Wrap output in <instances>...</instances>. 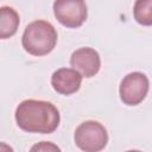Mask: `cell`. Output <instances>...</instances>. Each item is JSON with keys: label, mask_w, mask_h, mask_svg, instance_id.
Here are the masks:
<instances>
[{"label": "cell", "mask_w": 152, "mask_h": 152, "mask_svg": "<svg viewBox=\"0 0 152 152\" xmlns=\"http://www.w3.org/2000/svg\"><path fill=\"white\" fill-rule=\"evenodd\" d=\"M19 128L28 133L49 134L57 129L61 115L55 104L42 100H24L14 113Z\"/></svg>", "instance_id": "6da1fadb"}, {"label": "cell", "mask_w": 152, "mask_h": 152, "mask_svg": "<svg viewBox=\"0 0 152 152\" xmlns=\"http://www.w3.org/2000/svg\"><path fill=\"white\" fill-rule=\"evenodd\" d=\"M57 38V31L53 25L46 20L38 19L25 27L21 45L32 56H45L55 49Z\"/></svg>", "instance_id": "7a4b0ae2"}, {"label": "cell", "mask_w": 152, "mask_h": 152, "mask_svg": "<svg viewBox=\"0 0 152 152\" xmlns=\"http://www.w3.org/2000/svg\"><path fill=\"white\" fill-rule=\"evenodd\" d=\"M76 146L83 152H100L108 142V133L104 126L95 120L83 121L74 133Z\"/></svg>", "instance_id": "3957f363"}, {"label": "cell", "mask_w": 152, "mask_h": 152, "mask_svg": "<svg viewBox=\"0 0 152 152\" xmlns=\"http://www.w3.org/2000/svg\"><path fill=\"white\" fill-rule=\"evenodd\" d=\"M150 89L147 76L140 71H133L124 76L119 86L120 100L127 106H137L144 101Z\"/></svg>", "instance_id": "277c9868"}, {"label": "cell", "mask_w": 152, "mask_h": 152, "mask_svg": "<svg viewBox=\"0 0 152 152\" xmlns=\"http://www.w3.org/2000/svg\"><path fill=\"white\" fill-rule=\"evenodd\" d=\"M53 14L65 27H80L87 19V5L82 0H57L53 2Z\"/></svg>", "instance_id": "5b68a950"}, {"label": "cell", "mask_w": 152, "mask_h": 152, "mask_svg": "<svg viewBox=\"0 0 152 152\" xmlns=\"http://www.w3.org/2000/svg\"><path fill=\"white\" fill-rule=\"evenodd\" d=\"M70 65L83 77L95 76L101 68V58L99 52L89 46L80 48L71 53Z\"/></svg>", "instance_id": "8992f818"}, {"label": "cell", "mask_w": 152, "mask_h": 152, "mask_svg": "<svg viewBox=\"0 0 152 152\" xmlns=\"http://www.w3.org/2000/svg\"><path fill=\"white\" fill-rule=\"evenodd\" d=\"M83 76L72 68H61L51 75V86L62 95H71L81 88Z\"/></svg>", "instance_id": "52a82bcc"}, {"label": "cell", "mask_w": 152, "mask_h": 152, "mask_svg": "<svg viewBox=\"0 0 152 152\" xmlns=\"http://www.w3.org/2000/svg\"><path fill=\"white\" fill-rule=\"evenodd\" d=\"M19 26V14L10 6L0 7V37L6 39L12 37Z\"/></svg>", "instance_id": "ba28073f"}, {"label": "cell", "mask_w": 152, "mask_h": 152, "mask_svg": "<svg viewBox=\"0 0 152 152\" xmlns=\"http://www.w3.org/2000/svg\"><path fill=\"white\" fill-rule=\"evenodd\" d=\"M133 15L138 24L152 26V0H137L133 7Z\"/></svg>", "instance_id": "9c48e42d"}, {"label": "cell", "mask_w": 152, "mask_h": 152, "mask_svg": "<svg viewBox=\"0 0 152 152\" xmlns=\"http://www.w3.org/2000/svg\"><path fill=\"white\" fill-rule=\"evenodd\" d=\"M30 152H62V151L56 144L51 141H40L34 144L30 148Z\"/></svg>", "instance_id": "30bf717a"}, {"label": "cell", "mask_w": 152, "mask_h": 152, "mask_svg": "<svg viewBox=\"0 0 152 152\" xmlns=\"http://www.w3.org/2000/svg\"><path fill=\"white\" fill-rule=\"evenodd\" d=\"M0 152H14V151H13V148H12L10 145H7L6 142H1V144H0Z\"/></svg>", "instance_id": "8fae6325"}, {"label": "cell", "mask_w": 152, "mask_h": 152, "mask_svg": "<svg viewBox=\"0 0 152 152\" xmlns=\"http://www.w3.org/2000/svg\"><path fill=\"white\" fill-rule=\"evenodd\" d=\"M126 152H141V151H138V150H129V151H126Z\"/></svg>", "instance_id": "7c38bea8"}]
</instances>
